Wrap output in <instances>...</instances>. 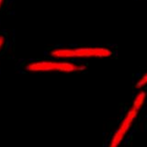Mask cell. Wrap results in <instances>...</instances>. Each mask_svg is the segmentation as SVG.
I'll return each instance as SVG.
<instances>
[{"instance_id": "cell-1", "label": "cell", "mask_w": 147, "mask_h": 147, "mask_svg": "<svg viewBox=\"0 0 147 147\" xmlns=\"http://www.w3.org/2000/svg\"><path fill=\"white\" fill-rule=\"evenodd\" d=\"M113 55V51L102 46H80V47H62L53 49L50 52V56L53 59H89V58H109Z\"/></svg>"}, {"instance_id": "cell-6", "label": "cell", "mask_w": 147, "mask_h": 147, "mask_svg": "<svg viewBox=\"0 0 147 147\" xmlns=\"http://www.w3.org/2000/svg\"><path fill=\"white\" fill-rule=\"evenodd\" d=\"M7 44V37L4 34H0V54L4 51V48Z\"/></svg>"}, {"instance_id": "cell-5", "label": "cell", "mask_w": 147, "mask_h": 147, "mask_svg": "<svg viewBox=\"0 0 147 147\" xmlns=\"http://www.w3.org/2000/svg\"><path fill=\"white\" fill-rule=\"evenodd\" d=\"M146 86H147V71L142 76H141L139 77V79L137 80V82L135 83V88L142 89Z\"/></svg>"}, {"instance_id": "cell-3", "label": "cell", "mask_w": 147, "mask_h": 147, "mask_svg": "<svg viewBox=\"0 0 147 147\" xmlns=\"http://www.w3.org/2000/svg\"><path fill=\"white\" fill-rule=\"evenodd\" d=\"M139 111H140L139 109L132 107V106L128 109V111L126 112L125 116H124L121 124H119V128L117 129V131L114 132V134L111 138V140H110L108 147H118L121 144V142L123 141L124 137H125L127 132L130 130L132 122L134 121V119H136Z\"/></svg>"}, {"instance_id": "cell-4", "label": "cell", "mask_w": 147, "mask_h": 147, "mask_svg": "<svg viewBox=\"0 0 147 147\" xmlns=\"http://www.w3.org/2000/svg\"><path fill=\"white\" fill-rule=\"evenodd\" d=\"M145 99H146V93H145V91L140 89V91L135 95L134 98H133L131 106H132V107L136 108L137 109L141 110V109L144 107V105Z\"/></svg>"}, {"instance_id": "cell-7", "label": "cell", "mask_w": 147, "mask_h": 147, "mask_svg": "<svg viewBox=\"0 0 147 147\" xmlns=\"http://www.w3.org/2000/svg\"><path fill=\"white\" fill-rule=\"evenodd\" d=\"M5 1H6V0H0V12H1L2 8H3V6H4V4H5Z\"/></svg>"}, {"instance_id": "cell-2", "label": "cell", "mask_w": 147, "mask_h": 147, "mask_svg": "<svg viewBox=\"0 0 147 147\" xmlns=\"http://www.w3.org/2000/svg\"><path fill=\"white\" fill-rule=\"evenodd\" d=\"M26 71L30 73H75L85 69V66L68 60L46 59L36 60L27 63Z\"/></svg>"}]
</instances>
